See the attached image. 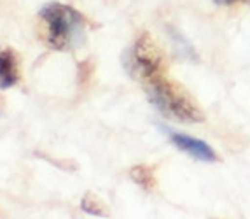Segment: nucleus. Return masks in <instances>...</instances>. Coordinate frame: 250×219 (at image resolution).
<instances>
[{"mask_svg": "<svg viewBox=\"0 0 250 219\" xmlns=\"http://www.w3.org/2000/svg\"><path fill=\"white\" fill-rule=\"evenodd\" d=\"M20 81V67L13 49L0 51V89H7Z\"/></svg>", "mask_w": 250, "mask_h": 219, "instance_id": "5", "label": "nucleus"}, {"mask_svg": "<svg viewBox=\"0 0 250 219\" xmlns=\"http://www.w3.org/2000/svg\"><path fill=\"white\" fill-rule=\"evenodd\" d=\"M126 68L133 77L150 81L159 76L161 70V55L158 47L152 44L149 37H140L135 46L126 53Z\"/></svg>", "mask_w": 250, "mask_h": 219, "instance_id": "3", "label": "nucleus"}, {"mask_svg": "<svg viewBox=\"0 0 250 219\" xmlns=\"http://www.w3.org/2000/svg\"><path fill=\"white\" fill-rule=\"evenodd\" d=\"M213 2L219 5H231V4H234V2H238V0H213ZM245 2H249V0H245Z\"/></svg>", "mask_w": 250, "mask_h": 219, "instance_id": "8", "label": "nucleus"}, {"mask_svg": "<svg viewBox=\"0 0 250 219\" xmlns=\"http://www.w3.org/2000/svg\"><path fill=\"white\" fill-rule=\"evenodd\" d=\"M81 207H83L84 212H88V214H91V216H100V218H107L108 216V211H107V207L104 205V202H100V200L91 193H88L83 198Z\"/></svg>", "mask_w": 250, "mask_h": 219, "instance_id": "7", "label": "nucleus"}, {"mask_svg": "<svg viewBox=\"0 0 250 219\" xmlns=\"http://www.w3.org/2000/svg\"><path fill=\"white\" fill-rule=\"evenodd\" d=\"M167 133H168L170 142L173 144L177 149L184 151L186 154L194 158V160L205 161V163H215V161H219L215 151H213L205 140H200V139H196V137L180 133V131H175V130H167Z\"/></svg>", "mask_w": 250, "mask_h": 219, "instance_id": "4", "label": "nucleus"}, {"mask_svg": "<svg viewBox=\"0 0 250 219\" xmlns=\"http://www.w3.org/2000/svg\"><path fill=\"white\" fill-rule=\"evenodd\" d=\"M147 95L152 106L167 118L182 123H201L205 119L201 109L189 97V93L161 76L147 81Z\"/></svg>", "mask_w": 250, "mask_h": 219, "instance_id": "2", "label": "nucleus"}, {"mask_svg": "<svg viewBox=\"0 0 250 219\" xmlns=\"http://www.w3.org/2000/svg\"><path fill=\"white\" fill-rule=\"evenodd\" d=\"M41 18L46 23L47 43L58 51H68L83 44L86 22L74 7L60 2H51L41 9Z\"/></svg>", "mask_w": 250, "mask_h": 219, "instance_id": "1", "label": "nucleus"}, {"mask_svg": "<svg viewBox=\"0 0 250 219\" xmlns=\"http://www.w3.org/2000/svg\"><path fill=\"white\" fill-rule=\"evenodd\" d=\"M129 175L137 182L138 186H142L144 190L150 191L154 188V174L149 167H144V165H138V167H133V169L129 170Z\"/></svg>", "mask_w": 250, "mask_h": 219, "instance_id": "6", "label": "nucleus"}]
</instances>
